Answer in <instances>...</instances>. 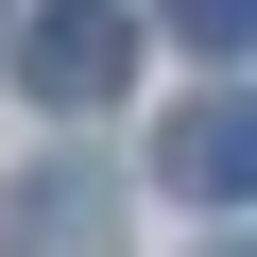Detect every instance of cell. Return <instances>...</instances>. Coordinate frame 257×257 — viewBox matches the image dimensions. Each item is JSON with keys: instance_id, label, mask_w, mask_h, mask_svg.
<instances>
[{"instance_id": "1", "label": "cell", "mask_w": 257, "mask_h": 257, "mask_svg": "<svg viewBox=\"0 0 257 257\" xmlns=\"http://www.w3.org/2000/svg\"><path fill=\"white\" fill-rule=\"evenodd\" d=\"M120 69H138V18H120V0H35V35H18V86H35L52 120L120 103Z\"/></svg>"}, {"instance_id": "2", "label": "cell", "mask_w": 257, "mask_h": 257, "mask_svg": "<svg viewBox=\"0 0 257 257\" xmlns=\"http://www.w3.org/2000/svg\"><path fill=\"white\" fill-rule=\"evenodd\" d=\"M103 223H120V206H103V172H69V155L0 189V257H103Z\"/></svg>"}, {"instance_id": "3", "label": "cell", "mask_w": 257, "mask_h": 257, "mask_svg": "<svg viewBox=\"0 0 257 257\" xmlns=\"http://www.w3.org/2000/svg\"><path fill=\"white\" fill-rule=\"evenodd\" d=\"M155 172H172L189 206H240V189H257V103H189L172 138H155Z\"/></svg>"}, {"instance_id": "4", "label": "cell", "mask_w": 257, "mask_h": 257, "mask_svg": "<svg viewBox=\"0 0 257 257\" xmlns=\"http://www.w3.org/2000/svg\"><path fill=\"white\" fill-rule=\"evenodd\" d=\"M172 35L189 52H257V0H172Z\"/></svg>"}]
</instances>
